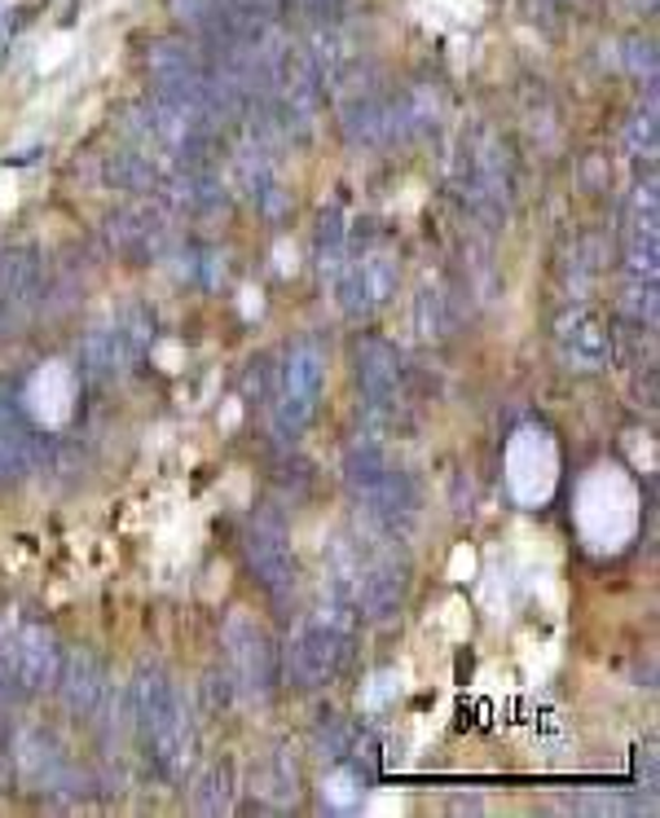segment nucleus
Segmentation results:
<instances>
[{
    "mask_svg": "<svg viewBox=\"0 0 660 818\" xmlns=\"http://www.w3.org/2000/svg\"><path fill=\"white\" fill-rule=\"evenodd\" d=\"M128 699H132V726L141 734L145 761L154 765L158 778H180L194 756V721H189V704L180 699L167 668L141 664Z\"/></svg>",
    "mask_w": 660,
    "mask_h": 818,
    "instance_id": "obj_1",
    "label": "nucleus"
},
{
    "mask_svg": "<svg viewBox=\"0 0 660 818\" xmlns=\"http://www.w3.org/2000/svg\"><path fill=\"white\" fill-rule=\"evenodd\" d=\"M343 484H348L352 501L361 506V515L383 532L400 537L405 523L418 515V484L374 440H356L343 453Z\"/></svg>",
    "mask_w": 660,
    "mask_h": 818,
    "instance_id": "obj_2",
    "label": "nucleus"
},
{
    "mask_svg": "<svg viewBox=\"0 0 660 818\" xmlns=\"http://www.w3.org/2000/svg\"><path fill=\"white\" fill-rule=\"evenodd\" d=\"M356 620H361V616H356L352 603L326 594L321 611L295 633V642H290V651H286V673H290V682L304 686V690L330 686V682L343 673L348 655H352Z\"/></svg>",
    "mask_w": 660,
    "mask_h": 818,
    "instance_id": "obj_3",
    "label": "nucleus"
},
{
    "mask_svg": "<svg viewBox=\"0 0 660 818\" xmlns=\"http://www.w3.org/2000/svg\"><path fill=\"white\" fill-rule=\"evenodd\" d=\"M321 391H326V347L321 339H299L286 347L282 365H277V378H273V400H268V422H273V435L295 444L312 418H317V405H321Z\"/></svg>",
    "mask_w": 660,
    "mask_h": 818,
    "instance_id": "obj_4",
    "label": "nucleus"
},
{
    "mask_svg": "<svg viewBox=\"0 0 660 818\" xmlns=\"http://www.w3.org/2000/svg\"><path fill=\"white\" fill-rule=\"evenodd\" d=\"M224 655H229V677L233 690H242L246 699H268L282 682V651L273 642V633L246 616L242 607L229 611L224 620Z\"/></svg>",
    "mask_w": 660,
    "mask_h": 818,
    "instance_id": "obj_5",
    "label": "nucleus"
},
{
    "mask_svg": "<svg viewBox=\"0 0 660 818\" xmlns=\"http://www.w3.org/2000/svg\"><path fill=\"white\" fill-rule=\"evenodd\" d=\"M62 664V642L44 620H13L0 629V673L31 699L44 686H53Z\"/></svg>",
    "mask_w": 660,
    "mask_h": 818,
    "instance_id": "obj_6",
    "label": "nucleus"
},
{
    "mask_svg": "<svg viewBox=\"0 0 660 818\" xmlns=\"http://www.w3.org/2000/svg\"><path fill=\"white\" fill-rule=\"evenodd\" d=\"M242 554L251 576L273 603H286L295 594V554H290V532L277 510H255L242 532Z\"/></svg>",
    "mask_w": 660,
    "mask_h": 818,
    "instance_id": "obj_7",
    "label": "nucleus"
},
{
    "mask_svg": "<svg viewBox=\"0 0 660 818\" xmlns=\"http://www.w3.org/2000/svg\"><path fill=\"white\" fill-rule=\"evenodd\" d=\"M396 281H400V259L387 246H370L356 259L343 255V264L334 268V295H339V308L348 317L378 312L396 295Z\"/></svg>",
    "mask_w": 660,
    "mask_h": 818,
    "instance_id": "obj_8",
    "label": "nucleus"
},
{
    "mask_svg": "<svg viewBox=\"0 0 660 818\" xmlns=\"http://www.w3.org/2000/svg\"><path fill=\"white\" fill-rule=\"evenodd\" d=\"M150 339H154V321L141 308L114 312L106 325H97L84 339V374H92V378H119V374H128L145 356V343Z\"/></svg>",
    "mask_w": 660,
    "mask_h": 818,
    "instance_id": "obj_9",
    "label": "nucleus"
},
{
    "mask_svg": "<svg viewBox=\"0 0 660 818\" xmlns=\"http://www.w3.org/2000/svg\"><path fill=\"white\" fill-rule=\"evenodd\" d=\"M554 343H559V356L568 361V369H603L612 361V330L603 321L598 308L590 303H568L554 321Z\"/></svg>",
    "mask_w": 660,
    "mask_h": 818,
    "instance_id": "obj_10",
    "label": "nucleus"
},
{
    "mask_svg": "<svg viewBox=\"0 0 660 818\" xmlns=\"http://www.w3.org/2000/svg\"><path fill=\"white\" fill-rule=\"evenodd\" d=\"M48 457V435L35 431L9 387H0V479H26Z\"/></svg>",
    "mask_w": 660,
    "mask_h": 818,
    "instance_id": "obj_11",
    "label": "nucleus"
},
{
    "mask_svg": "<svg viewBox=\"0 0 660 818\" xmlns=\"http://www.w3.org/2000/svg\"><path fill=\"white\" fill-rule=\"evenodd\" d=\"M356 383H361L370 409H396L405 396V361H400L396 343L365 334L356 343Z\"/></svg>",
    "mask_w": 660,
    "mask_h": 818,
    "instance_id": "obj_12",
    "label": "nucleus"
},
{
    "mask_svg": "<svg viewBox=\"0 0 660 818\" xmlns=\"http://www.w3.org/2000/svg\"><path fill=\"white\" fill-rule=\"evenodd\" d=\"M53 686H57V699H62V708L70 717H92L101 708V699H106V664H101V655L88 651V646L62 651Z\"/></svg>",
    "mask_w": 660,
    "mask_h": 818,
    "instance_id": "obj_13",
    "label": "nucleus"
},
{
    "mask_svg": "<svg viewBox=\"0 0 660 818\" xmlns=\"http://www.w3.org/2000/svg\"><path fill=\"white\" fill-rule=\"evenodd\" d=\"M40 277H44V264H40V251L35 246H4L0 251V321L4 325L22 308L35 303Z\"/></svg>",
    "mask_w": 660,
    "mask_h": 818,
    "instance_id": "obj_14",
    "label": "nucleus"
},
{
    "mask_svg": "<svg viewBox=\"0 0 660 818\" xmlns=\"http://www.w3.org/2000/svg\"><path fill=\"white\" fill-rule=\"evenodd\" d=\"M163 237H167V224H163V215L150 211V207H123V211L110 215V242H114L123 255H132V259L158 255V251H163Z\"/></svg>",
    "mask_w": 660,
    "mask_h": 818,
    "instance_id": "obj_15",
    "label": "nucleus"
},
{
    "mask_svg": "<svg viewBox=\"0 0 660 818\" xmlns=\"http://www.w3.org/2000/svg\"><path fill=\"white\" fill-rule=\"evenodd\" d=\"M229 805H233V765L211 761L194 783V809L198 814H229Z\"/></svg>",
    "mask_w": 660,
    "mask_h": 818,
    "instance_id": "obj_16",
    "label": "nucleus"
},
{
    "mask_svg": "<svg viewBox=\"0 0 660 818\" xmlns=\"http://www.w3.org/2000/svg\"><path fill=\"white\" fill-rule=\"evenodd\" d=\"M656 268H660V237H656V229L629 224V233H625V273H629V281H656Z\"/></svg>",
    "mask_w": 660,
    "mask_h": 818,
    "instance_id": "obj_17",
    "label": "nucleus"
},
{
    "mask_svg": "<svg viewBox=\"0 0 660 818\" xmlns=\"http://www.w3.org/2000/svg\"><path fill=\"white\" fill-rule=\"evenodd\" d=\"M343 255H348V224H343V211H339V207H321V215H317V264H321V273L334 277V268L343 264Z\"/></svg>",
    "mask_w": 660,
    "mask_h": 818,
    "instance_id": "obj_18",
    "label": "nucleus"
},
{
    "mask_svg": "<svg viewBox=\"0 0 660 818\" xmlns=\"http://www.w3.org/2000/svg\"><path fill=\"white\" fill-rule=\"evenodd\" d=\"M106 176L123 189H154L158 185V167L150 163V154H110Z\"/></svg>",
    "mask_w": 660,
    "mask_h": 818,
    "instance_id": "obj_19",
    "label": "nucleus"
},
{
    "mask_svg": "<svg viewBox=\"0 0 660 818\" xmlns=\"http://www.w3.org/2000/svg\"><path fill=\"white\" fill-rule=\"evenodd\" d=\"M414 330L422 339H440L449 330V317H444V295L436 286H422L418 299H414Z\"/></svg>",
    "mask_w": 660,
    "mask_h": 818,
    "instance_id": "obj_20",
    "label": "nucleus"
},
{
    "mask_svg": "<svg viewBox=\"0 0 660 818\" xmlns=\"http://www.w3.org/2000/svg\"><path fill=\"white\" fill-rule=\"evenodd\" d=\"M321 787H326V805H330V809H352V805L361 800V792H365V787H361V770L348 765V761H339V770H334Z\"/></svg>",
    "mask_w": 660,
    "mask_h": 818,
    "instance_id": "obj_21",
    "label": "nucleus"
},
{
    "mask_svg": "<svg viewBox=\"0 0 660 818\" xmlns=\"http://www.w3.org/2000/svg\"><path fill=\"white\" fill-rule=\"evenodd\" d=\"M180 277H189V281H198V286H216L220 281V273H224V264H220V255L211 251V246H185L180 251Z\"/></svg>",
    "mask_w": 660,
    "mask_h": 818,
    "instance_id": "obj_22",
    "label": "nucleus"
},
{
    "mask_svg": "<svg viewBox=\"0 0 660 818\" xmlns=\"http://www.w3.org/2000/svg\"><path fill=\"white\" fill-rule=\"evenodd\" d=\"M625 145L629 154H656V97H647V110H638L625 128Z\"/></svg>",
    "mask_w": 660,
    "mask_h": 818,
    "instance_id": "obj_23",
    "label": "nucleus"
},
{
    "mask_svg": "<svg viewBox=\"0 0 660 818\" xmlns=\"http://www.w3.org/2000/svg\"><path fill=\"white\" fill-rule=\"evenodd\" d=\"M625 308L638 317V321H656V281H634L629 290H625Z\"/></svg>",
    "mask_w": 660,
    "mask_h": 818,
    "instance_id": "obj_24",
    "label": "nucleus"
},
{
    "mask_svg": "<svg viewBox=\"0 0 660 818\" xmlns=\"http://www.w3.org/2000/svg\"><path fill=\"white\" fill-rule=\"evenodd\" d=\"M572 809H581V814H634V809H642V805H634V800H616V796H594V800H568Z\"/></svg>",
    "mask_w": 660,
    "mask_h": 818,
    "instance_id": "obj_25",
    "label": "nucleus"
}]
</instances>
